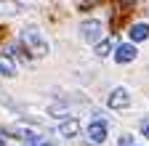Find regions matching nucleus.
<instances>
[{"instance_id": "obj_7", "label": "nucleus", "mask_w": 149, "mask_h": 146, "mask_svg": "<svg viewBox=\"0 0 149 146\" xmlns=\"http://www.w3.org/2000/svg\"><path fill=\"white\" fill-rule=\"evenodd\" d=\"M128 35H130V40H133V43H139V40H146V37H149V24H133Z\"/></svg>"}, {"instance_id": "obj_8", "label": "nucleus", "mask_w": 149, "mask_h": 146, "mask_svg": "<svg viewBox=\"0 0 149 146\" xmlns=\"http://www.w3.org/2000/svg\"><path fill=\"white\" fill-rule=\"evenodd\" d=\"M0 75H3V77H13L16 75V64L8 56H0Z\"/></svg>"}, {"instance_id": "obj_10", "label": "nucleus", "mask_w": 149, "mask_h": 146, "mask_svg": "<svg viewBox=\"0 0 149 146\" xmlns=\"http://www.w3.org/2000/svg\"><path fill=\"white\" fill-rule=\"evenodd\" d=\"M141 133H144V138H149V120L141 122Z\"/></svg>"}, {"instance_id": "obj_9", "label": "nucleus", "mask_w": 149, "mask_h": 146, "mask_svg": "<svg viewBox=\"0 0 149 146\" xmlns=\"http://www.w3.org/2000/svg\"><path fill=\"white\" fill-rule=\"evenodd\" d=\"M109 51H112V43H109V40H101V43L96 45V56L104 59V56H109Z\"/></svg>"}, {"instance_id": "obj_5", "label": "nucleus", "mask_w": 149, "mask_h": 146, "mask_svg": "<svg viewBox=\"0 0 149 146\" xmlns=\"http://www.w3.org/2000/svg\"><path fill=\"white\" fill-rule=\"evenodd\" d=\"M88 138H91L93 143H104V141H107V125H104V122H93V125L88 127Z\"/></svg>"}, {"instance_id": "obj_4", "label": "nucleus", "mask_w": 149, "mask_h": 146, "mask_svg": "<svg viewBox=\"0 0 149 146\" xmlns=\"http://www.w3.org/2000/svg\"><path fill=\"white\" fill-rule=\"evenodd\" d=\"M133 59H136V48L130 45V43L117 45V51H115V61L117 64H128V61H133Z\"/></svg>"}, {"instance_id": "obj_1", "label": "nucleus", "mask_w": 149, "mask_h": 146, "mask_svg": "<svg viewBox=\"0 0 149 146\" xmlns=\"http://www.w3.org/2000/svg\"><path fill=\"white\" fill-rule=\"evenodd\" d=\"M22 43L32 51V56H45L48 53V43L40 37V32H35V29H27L22 35Z\"/></svg>"}, {"instance_id": "obj_6", "label": "nucleus", "mask_w": 149, "mask_h": 146, "mask_svg": "<svg viewBox=\"0 0 149 146\" xmlns=\"http://www.w3.org/2000/svg\"><path fill=\"white\" fill-rule=\"evenodd\" d=\"M59 133L67 136V138L77 136V133H80V122H77V120H67V122H61V125H59Z\"/></svg>"}, {"instance_id": "obj_2", "label": "nucleus", "mask_w": 149, "mask_h": 146, "mask_svg": "<svg viewBox=\"0 0 149 146\" xmlns=\"http://www.w3.org/2000/svg\"><path fill=\"white\" fill-rule=\"evenodd\" d=\"M80 32L88 43H101V21L91 19V21H83L80 24Z\"/></svg>"}, {"instance_id": "obj_3", "label": "nucleus", "mask_w": 149, "mask_h": 146, "mask_svg": "<svg viewBox=\"0 0 149 146\" xmlns=\"http://www.w3.org/2000/svg\"><path fill=\"white\" fill-rule=\"evenodd\" d=\"M107 104H109V109H125V106H130V96H128L125 88H115L109 93Z\"/></svg>"}, {"instance_id": "obj_11", "label": "nucleus", "mask_w": 149, "mask_h": 146, "mask_svg": "<svg viewBox=\"0 0 149 146\" xmlns=\"http://www.w3.org/2000/svg\"><path fill=\"white\" fill-rule=\"evenodd\" d=\"M117 146H133V143H130V136H123V138H120V143H117Z\"/></svg>"}]
</instances>
